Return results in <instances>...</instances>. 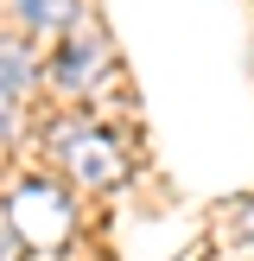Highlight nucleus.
Wrapping results in <instances>:
<instances>
[{
	"mask_svg": "<svg viewBox=\"0 0 254 261\" xmlns=\"http://www.w3.org/2000/svg\"><path fill=\"white\" fill-rule=\"evenodd\" d=\"M235 236H241V242H248V249H254V204H248V211L235 217Z\"/></svg>",
	"mask_w": 254,
	"mask_h": 261,
	"instance_id": "nucleus-6",
	"label": "nucleus"
},
{
	"mask_svg": "<svg viewBox=\"0 0 254 261\" xmlns=\"http://www.w3.org/2000/svg\"><path fill=\"white\" fill-rule=\"evenodd\" d=\"M57 160L70 166L83 185H114V178L127 172V153L114 147V134H102V127H89V121L57 127Z\"/></svg>",
	"mask_w": 254,
	"mask_h": 261,
	"instance_id": "nucleus-2",
	"label": "nucleus"
},
{
	"mask_svg": "<svg viewBox=\"0 0 254 261\" xmlns=\"http://www.w3.org/2000/svg\"><path fill=\"white\" fill-rule=\"evenodd\" d=\"M25 76H32V58H25L19 45H7V38H0V109L25 89Z\"/></svg>",
	"mask_w": 254,
	"mask_h": 261,
	"instance_id": "nucleus-4",
	"label": "nucleus"
},
{
	"mask_svg": "<svg viewBox=\"0 0 254 261\" xmlns=\"http://www.w3.org/2000/svg\"><path fill=\"white\" fill-rule=\"evenodd\" d=\"M96 70H108L102 38H70V45H64V58H57V83H76V89H83Z\"/></svg>",
	"mask_w": 254,
	"mask_h": 261,
	"instance_id": "nucleus-3",
	"label": "nucleus"
},
{
	"mask_svg": "<svg viewBox=\"0 0 254 261\" xmlns=\"http://www.w3.org/2000/svg\"><path fill=\"white\" fill-rule=\"evenodd\" d=\"M25 25H70L83 13V0H13Z\"/></svg>",
	"mask_w": 254,
	"mask_h": 261,
	"instance_id": "nucleus-5",
	"label": "nucleus"
},
{
	"mask_svg": "<svg viewBox=\"0 0 254 261\" xmlns=\"http://www.w3.org/2000/svg\"><path fill=\"white\" fill-rule=\"evenodd\" d=\"M7 217H13V229L25 236V249H57V242L76 229V204H64V191L38 185V178L13 191Z\"/></svg>",
	"mask_w": 254,
	"mask_h": 261,
	"instance_id": "nucleus-1",
	"label": "nucleus"
}]
</instances>
